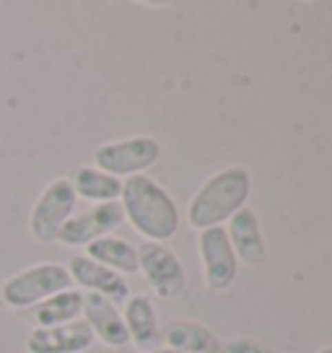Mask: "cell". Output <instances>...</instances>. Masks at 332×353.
Returning <instances> with one entry per match:
<instances>
[{
	"label": "cell",
	"instance_id": "obj_1",
	"mask_svg": "<svg viewBox=\"0 0 332 353\" xmlns=\"http://www.w3.org/2000/svg\"><path fill=\"white\" fill-rule=\"evenodd\" d=\"M120 205L125 219L133 223L138 234H143L148 242H166L177 234L179 210L172 195L161 185H156L151 176L135 174L122 182Z\"/></svg>",
	"mask_w": 332,
	"mask_h": 353
},
{
	"label": "cell",
	"instance_id": "obj_2",
	"mask_svg": "<svg viewBox=\"0 0 332 353\" xmlns=\"http://www.w3.org/2000/svg\"><path fill=\"white\" fill-rule=\"evenodd\" d=\"M249 190H252V179H249L247 169H242V166L221 169L192 195L187 221L200 232L221 226L236 210L244 208V203L249 198Z\"/></svg>",
	"mask_w": 332,
	"mask_h": 353
},
{
	"label": "cell",
	"instance_id": "obj_3",
	"mask_svg": "<svg viewBox=\"0 0 332 353\" xmlns=\"http://www.w3.org/2000/svg\"><path fill=\"white\" fill-rule=\"evenodd\" d=\"M73 288V278L65 265L60 263H37L32 268H23L0 286V301L6 307L26 312V309L42 304L45 299L55 296L60 291Z\"/></svg>",
	"mask_w": 332,
	"mask_h": 353
},
{
	"label": "cell",
	"instance_id": "obj_4",
	"mask_svg": "<svg viewBox=\"0 0 332 353\" xmlns=\"http://www.w3.org/2000/svg\"><path fill=\"white\" fill-rule=\"evenodd\" d=\"M76 190L70 185L68 176H57L47 185L39 198L34 203L32 213H29V232L37 242L50 244L57 242V236L63 232V226L76 210Z\"/></svg>",
	"mask_w": 332,
	"mask_h": 353
},
{
	"label": "cell",
	"instance_id": "obj_5",
	"mask_svg": "<svg viewBox=\"0 0 332 353\" xmlns=\"http://www.w3.org/2000/svg\"><path fill=\"white\" fill-rule=\"evenodd\" d=\"M161 156V145L148 135H135L127 141L101 143L94 151V166L112 176H135L154 166Z\"/></svg>",
	"mask_w": 332,
	"mask_h": 353
},
{
	"label": "cell",
	"instance_id": "obj_6",
	"mask_svg": "<svg viewBox=\"0 0 332 353\" xmlns=\"http://www.w3.org/2000/svg\"><path fill=\"white\" fill-rule=\"evenodd\" d=\"M138 273H143L161 299H174L187 288V273L179 257L158 242H143L138 247Z\"/></svg>",
	"mask_w": 332,
	"mask_h": 353
},
{
	"label": "cell",
	"instance_id": "obj_7",
	"mask_svg": "<svg viewBox=\"0 0 332 353\" xmlns=\"http://www.w3.org/2000/svg\"><path fill=\"white\" fill-rule=\"evenodd\" d=\"M122 223H125V213H122L120 200L117 203H96L89 210L70 216L57 236V242L65 247H89L101 236H110Z\"/></svg>",
	"mask_w": 332,
	"mask_h": 353
},
{
	"label": "cell",
	"instance_id": "obj_8",
	"mask_svg": "<svg viewBox=\"0 0 332 353\" xmlns=\"http://www.w3.org/2000/svg\"><path fill=\"white\" fill-rule=\"evenodd\" d=\"M200 260H203V276L205 283L213 291H226L236 281V270H239V260L231 250L229 234L223 226H213V229H203L200 232Z\"/></svg>",
	"mask_w": 332,
	"mask_h": 353
},
{
	"label": "cell",
	"instance_id": "obj_9",
	"mask_svg": "<svg viewBox=\"0 0 332 353\" xmlns=\"http://www.w3.org/2000/svg\"><path fill=\"white\" fill-rule=\"evenodd\" d=\"M65 268L70 278H73V283L86 288V294L107 296L114 304H125L130 299V286L125 283V276L114 273L112 268L91 260L86 254H73Z\"/></svg>",
	"mask_w": 332,
	"mask_h": 353
},
{
	"label": "cell",
	"instance_id": "obj_10",
	"mask_svg": "<svg viewBox=\"0 0 332 353\" xmlns=\"http://www.w3.org/2000/svg\"><path fill=\"white\" fill-rule=\"evenodd\" d=\"M94 332L83 320L55 325V327H32L26 335L29 353H83L94 345Z\"/></svg>",
	"mask_w": 332,
	"mask_h": 353
},
{
	"label": "cell",
	"instance_id": "obj_11",
	"mask_svg": "<svg viewBox=\"0 0 332 353\" xmlns=\"http://www.w3.org/2000/svg\"><path fill=\"white\" fill-rule=\"evenodd\" d=\"M83 322L91 327L94 338H99L110 348H122V345L130 343V335H127V327H125V320H122V312L107 296L83 291Z\"/></svg>",
	"mask_w": 332,
	"mask_h": 353
},
{
	"label": "cell",
	"instance_id": "obj_12",
	"mask_svg": "<svg viewBox=\"0 0 332 353\" xmlns=\"http://www.w3.org/2000/svg\"><path fill=\"white\" fill-rule=\"evenodd\" d=\"M229 242L236 254V260L249 265H262L267 260V250L262 242V232H260V221H257L255 210L244 205L229 219Z\"/></svg>",
	"mask_w": 332,
	"mask_h": 353
},
{
	"label": "cell",
	"instance_id": "obj_13",
	"mask_svg": "<svg viewBox=\"0 0 332 353\" xmlns=\"http://www.w3.org/2000/svg\"><path fill=\"white\" fill-rule=\"evenodd\" d=\"M83 314V291L68 288L55 296L45 299L42 304L26 309V317L34 327H55V325H68V322L81 320Z\"/></svg>",
	"mask_w": 332,
	"mask_h": 353
},
{
	"label": "cell",
	"instance_id": "obj_14",
	"mask_svg": "<svg viewBox=\"0 0 332 353\" xmlns=\"http://www.w3.org/2000/svg\"><path fill=\"white\" fill-rule=\"evenodd\" d=\"M125 327L135 345H141L143 351H151L158 341V317L148 296H130L125 301Z\"/></svg>",
	"mask_w": 332,
	"mask_h": 353
},
{
	"label": "cell",
	"instance_id": "obj_15",
	"mask_svg": "<svg viewBox=\"0 0 332 353\" xmlns=\"http://www.w3.org/2000/svg\"><path fill=\"white\" fill-rule=\"evenodd\" d=\"M86 257L96 260V263L112 268L120 276H133L138 273V250L127 239L120 236H101L96 242H91L86 247Z\"/></svg>",
	"mask_w": 332,
	"mask_h": 353
},
{
	"label": "cell",
	"instance_id": "obj_16",
	"mask_svg": "<svg viewBox=\"0 0 332 353\" xmlns=\"http://www.w3.org/2000/svg\"><path fill=\"white\" fill-rule=\"evenodd\" d=\"M76 198L94 200V203H117L122 195V179L101 172L96 166H81L70 176Z\"/></svg>",
	"mask_w": 332,
	"mask_h": 353
},
{
	"label": "cell",
	"instance_id": "obj_17",
	"mask_svg": "<svg viewBox=\"0 0 332 353\" xmlns=\"http://www.w3.org/2000/svg\"><path fill=\"white\" fill-rule=\"evenodd\" d=\"M166 348L174 353H216L218 341L208 327H203L200 322H169L164 330Z\"/></svg>",
	"mask_w": 332,
	"mask_h": 353
},
{
	"label": "cell",
	"instance_id": "obj_18",
	"mask_svg": "<svg viewBox=\"0 0 332 353\" xmlns=\"http://www.w3.org/2000/svg\"><path fill=\"white\" fill-rule=\"evenodd\" d=\"M216 353H270V351H265L260 343H252V341H231L218 345Z\"/></svg>",
	"mask_w": 332,
	"mask_h": 353
},
{
	"label": "cell",
	"instance_id": "obj_19",
	"mask_svg": "<svg viewBox=\"0 0 332 353\" xmlns=\"http://www.w3.org/2000/svg\"><path fill=\"white\" fill-rule=\"evenodd\" d=\"M141 353H174V351H172V348H166V345H164V348H151V351H141Z\"/></svg>",
	"mask_w": 332,
	"mask_h": 353
},
{
	"label": "cell",
	"instance_id": "obj_20",
	"mask_svg": "<svg viewBox=\"0 0 332 353\" xmlns=\"http://www.w3.org/2000/svg\"><path fill=\"white\" fill-rule=\"evenodd\" d=\"M320 353H332V348H322V351Z\"/></svg>",
	"mask_w": 332,
	"mask_h": 353
}]
</instances>
